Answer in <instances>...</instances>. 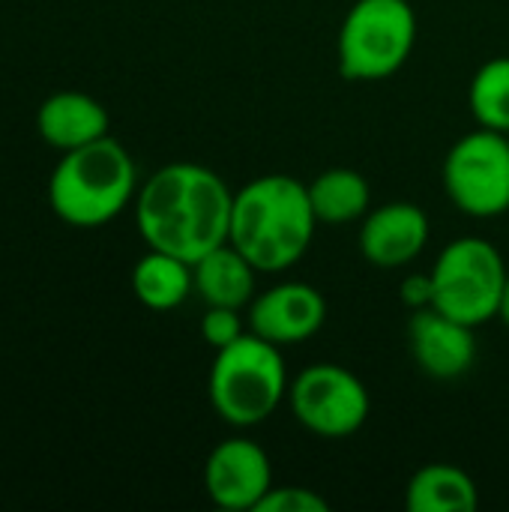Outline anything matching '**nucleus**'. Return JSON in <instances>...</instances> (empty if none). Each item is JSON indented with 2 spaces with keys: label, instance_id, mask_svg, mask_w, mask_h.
<instances>
[{
  "label": "nucleus",
  "instance_id": "4",
  "mask_svg": "<svg viewBox=\"0 0 509 512\" xmlns=\"http://www.w3.org/2000/svg\"><path fill=\"white\" fill-rule=\"evenodd\" d=\"M288 369L282 348L243 333L234 345L216 351L207 381L213 411L234 429L261 426L288 399Z\"/></svg>",
  "mask_w": 509,
  "mask_h": 512
},
{
  "label": "nucleus",
  "instance_id": "7",
  "mask_svg": "<svg viewBox=\"0 0 509 512\" xmlns=\"http://www.w3.org/2000/svg\"><path fill=\"white\" fill-rule=\"evenodd\" d=\"M444 192L456 210L495 219L509 210V135L477 129L459 138L444 159Z\"/></svg>",
  "mask_w": 509,
  "mask_h": 512
},
{
  "label": "nucleus",
  "instance_id": "9",
  "mask_svg": "<svg viewBox=\"0 0 509 512\" xmlns=\"http://www.w3.org/2000/svg\"><path fill=\"white\" fill-rule=\"evenodd\" d=\"M204 489L219 510L255 512L273 489L267 450L249 438H228L216 444L204 465Z\"/></svg>",
  "mask_w": 509,
  "mask_h": 512
},
{
  "label": "nucleus",
  "instance_id": "13",
  "mask_svg": "<svg viewBox=\"0 0 509 512\" xmlns=\"http://www.w3.org/2000/svg\"><path fill=\"white\" fill-rule=\"evenodd\" d=\"M108 126L111 120H108L105 105L78 90H60L48 96L36 114V129L42 141L63 153L105 138Z\"/></svg>",
  "mask_w": 509,
  "mask_h": 512
},
{
  "label": "nucleus",
  "instance_id": "5",
  "mask_svg": "<svg viewBox=\"0 0 509 512\" xmlns=\"http://www.w3.org/2000/svg\"><path fill=\"white\" fill-rule=\"evenodd\" d=\"M417 45V15L408 0H357L339 27V72L348 81L396 75Z\"/></svg>",
  "mask_w": 509,
  "mask_h": 512
},
{
  "label": "nucleus",
  "instance_id": "19",
  "mask_svg": "<svg viewBox=\"0 0 509 512\" xmlns=\"http://www.w3.org/2000/svg\"><path fill=\"white\" fill-rule=\"evenodd\" d=\"M246 330L243 324V309H228V306H207L204 318H201V339L213 348L222 351L228 345H234Z\"/></svg>",
  "mask_w": 509,
  "mask_h": 512
},
{
  "label": "nucleus",
  "instance_id": "20",
  "mask_svg": "<svg viewBox=\"0 0 509 512\" xmlns=\"http://www.w3.org/2000/svg\"><path fill=\"white\" fill-rule=\"evenodd\" d=\"M330 504L306 486H273L255 512H327Z\"/></svg>",
  "mask_w": 509,
  "mask_h": 512
},
{
  "label": "nucleus",
  "instance_id": "3",
  "mask_svg": "<svg viewBox=\"0 0 509 512\" xmlns=\"http://www.w3.org/2000/svg\"><path fill=\"white\" fill-rule=\"evenodd\" d=\"M135 198V162L111 135L60 156L48 180V204L72 228H102Z\"/></svg>",
  "mask_w": 509,
  "mask_h": 512
},
{
  "label": "nucleus",
  "instance_id": "6",
  "mask_svg": "<svg viewBox=\"0 0 509 512\" xmlns=\"http://www.w3.org/2000/svg\"><path fill=\"white\" fill-rule=\"evenodd\" d=\"M507 264L501 252L483 237H459L447 243L432 267L435 282V309L468 324L480 327L498 318Z\"/></svg>",
  "mask_w": 509,
  "mask_h": 512
},
{
  "label": "nucleus",
  "instance_id": "12",
  "mask_svg": "<svg viewBox=\"0 0 509 512\" xmlns=\"http://www.w3.org/2000/svg\"><path fill=\"white\" fill-rule=\"evenodd\" d=\"M360 255L381 270L411 264L429 243V219L411 201H390L363 216Z\"/></svg>",
  "mask_w": 509,
  "mask_h": 512
},
{
  "label": "nucleus",
  "instance_id": "22",
  "mask_svg": "<svg viewBox=\"0 0 509 512\" xmlns=\"http://www.w3.org/2000/svg\"><path fill=\"white\" fill-rule=\"evenodd\" d=\"M498 318L509 327V273H507V285H504V297H501V309H498Z\"/></svg>",
  "mask_w": 509,
  "mask_h": 512
},
{
  "label": "nucleus",
  "instance_id": "21",
  "mask_svg": "<svg viewBox=\"0 0 509 512\" xmlns=\"http://www.w3.org/2000/svg\"><path fill=\"white\" fill-rule=\"evenodd\" d=\"M399 297L402 303L417 312V309H429L435 303V282H432V273H414V276H405L402 285H399Z\"/></svg>",
  "mask_w": 509,
  "mask_h": 512
},
{
  "label": "nucleus",
  "instance_id": "18",
  "mask_svg": "<svg viewBox=\"0 0 509 512\" xmlns=\"http://www.w3.org/2000/svg\"><path fill=\"white\" fill-rule=\"evenodd\" d=\"M468 105L477 126L509 135V57H492L474 72Z\"/></svg>",
  "mask_w": 509,
  "mask_h": 512
},
{
  "label": "nucleus",
  "instance_id": "10",
  "mask_svg": "<svg viewBox=\"0 0 509 512\" xmlns=\"http://www.w3.org/2000/svg\"><path fill=\"white\" fill-rule=\"evenodd\" d=\"M249 330L279 348L312 339L327 321V300L306 282H282L255 294L246 309Z\"/></svg>",
  "mask_w": 509,
  "mask_h": 512
},
{
  "label": "nucleus",
  "instance_id": "8",
  "mask_svg": "<svg viewBox=\"0 0 509 512\" xmlns=\"http://www.w3.org/2000/svg\"><path fill=\"white\" fill-rule=\"evenodd\" d=\"M297 423L318 438H348L369 420L372 399L366 384L339 363H312L288 387Z\"/></svg>",
  "mask_w": 509,
  "mask_h": 512
},
{
  "label": "nucleus",
  "instance_id": "1",
  "mask_svg": "<svg viewBox=\"0 0 509 512\" xmlns=\"http://www.w3.org/2000/svg\"><path fill=\"white\" fill-rule=\"evenodd\" d=\"M231 207L234 192L216 171L195 162H171L138 189L135 222L150 249L195 264L228 243Z\"/></svg>",
  "mask_w": 509,
  "mask_h": 512
},
{
  "label": "nucleus",
  "instance_id": "11",
  "mask_svg": "<svg viewBox=\"0 0 509 512\" xmlns=\"http://www.w3.org/2000/svg\"><path fill=\"white\" fill-rule=\"evenodd\" d=\"M408 351L423 375L435 381H456L471 372L477 360L474 327L438 312L417 309L408 321Z\"/></svg>",
  "mask_w": 509,
  "mask_h": 512
},
{
  "label": "nucleus",
  "instance_id": "14",
  "mask_svg": "<svg viewBox=\"0 0 509 512\" xmlns=\"http://www.w3.org/2000/svg\"><path fill=\"white\" fill-rule=\"evenodd\" d=\"M192 276H195V294L204 300V306L249 309L255 297L258 270L231 243H222L207 255H201L192 264Z\"/></svg>",
  "mask_w": 509,
  "mask_h": 512
},
{
  "label": "nucleus",
  "instance_id": "17",
  "mask_svg": "<svg viewBox=\"0 0 509 512\" xmlns=\"http://www.w3.org/2000/svg\"><path fill=\"white\" fill-rule=\"evenodd\" d=\"M132 291L141 306L153 312H171L195 291L192 264L171 252L150 249L132 270Z\"/></svg>",
  "mask_w": 509,
  "mask_h": 512
},
{
  "label": "nucleus",
  "instance_id": "15",
  "mask_svg": "<svg viewBox=\"0 0 509 512\" xmlns=\"http://www.w3.org/2000/svg\"><path fill=\"white\" fill-rule=\"evenodd\" d=\"M405 507L411 512H474L480 507V492L468 471L435 462L408 480Z\"/></svg>",
  "mask_w": 509,
  "mask_h": 512
},
{
  "label": "nucleus",
  "instance_id": "16",
  "mask_svg": "<svg viewBox=\"0 0 509 512\" xmlns=\"http://www.w3.org/2000/svg\"><path fill=\"white\" fill-rule=\"evenodd\" d=\"M306 192L318 225L360 222L372 204L369 180L354 168H327L312 183H306Z\"/></svg>",
  "mask_w": 509,
  "mask_h": 512
},
{
  "label": "nucleus",
  "instance_id": "2",
  "mask_svg": "<svg viewBox=\"0 0 509 512\" xmlns=\"http://www.w3.org/2000/svg\"><path fill=\"white\" fill-rule=\"evenodd\" d=\"M315 225L306 183L288 174H267L234 192L228 243L258 273H282L309 252Z\"/></svg>",
  "mask_w": 509,
  "mask_h": 512
}]
</instances>
